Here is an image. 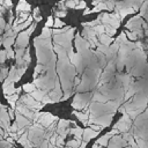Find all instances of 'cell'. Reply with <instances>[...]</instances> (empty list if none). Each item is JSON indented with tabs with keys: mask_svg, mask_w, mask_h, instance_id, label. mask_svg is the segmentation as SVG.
<instances>
[{
	"mask_svg": "<svg viewBox=\"0 0 148 148\" xmlns=\"http://www.w3.org/2000/svg\"><path fill=\"white\" fill-rule=\"evenodd\" d=\"M56 119H57V117H54V116H52V114H50V113H44V114L38 119V121H39V124H42L43 126L47 127V126H50Z\"/></svg>",
	"mask_w": 148,
	"mask_h": 148,
	"instance_id": "6da1fadb",
	"label": "cell"
},
{
	"mask_svg": "<svg viewBox=\"0 0 148 148\" xmlns=\"http://www.w3.org/2000/svg\"><path fill=\"white\" fill-rule=\"evenodd\" d=\"M99 132H96V131H94L92 128H86V130H83V140L84 141H87V142H89L92 138H95V136H97V134H98Z\"/></svg>",
	"mask_w": 148,
	"mask_h": 148,
	"instance_id": "7a4b0ae2",
	"label": "cell"
},
{
	"mask_svg": "<svg viewBox=\"0 0 148 148\" xmlns=\"http://www.w3.org/2000/svg\"><path fill=\"white\" fill-rule=\"evenodd\" d=\"M16 123H17L18 127H20V128H22V127H24V126L29 125L30 120H29V118H27L25 116H22V113L16 112Z\"/></svg>",
	"mask_w": 148,
	"mask_h": 148,
	"instance_id": "3957f363",
	"label": "cell"
},
{
	"mask_svg": "<svg viewBox=\"0 0 148 148\" xmlns=\"http://www.w3.org/2000/svg\"><path fill=\"white\" fill-rule=\"evenodd\" d=\"M47 92L43 89V90H34V91H31L30 92V95L35 98V99H37V101H42L43 99V97L46 95Z\"/></svg>",
	"mask_w": 148,
	"mask_h": 148,
	"instance_id": "277c9868",
	"label": "cell"
},
{
	"mask_svg": "<svg viewBox=\"0 0 148 148\" xmlns=\"http://www.w3.org/2000/svg\"><path fill=\"white\" fill-rule=\"evenodd\" d=\"M69 134L74 135V139L80 140V139H81V136L83 135V130H82L81 127H75V128L69 130Z\"/></svg>",
	"mask_w": 148,
	"mask_h": 148,
	"instance_id": "5b68a950",
	"label": "cell"
},
{
	"mask_svg": "<svg viewBox=\"0 0 148 148\" xmlns=\"http://www.w3.org/2000/svg\"><path fill=\"white\" fill-rule=\"evenodd\" d=\"M5 97H6V99L9 102L10 106L14 109V108H15V105H16V102H17V99H18V94H16V92H15V95L13 94V96H10V95H6Z\"/></svg>",
	"mask_w": 148,
	"mask_h": 148,
	"instance_id": "8992f818",
	"label": "cell"
},
{
	"mask_svg": "<svg viewBox=\"0 0 148 148\" xmlns=\"http://www.w3.org/2000/svg\"><path fill=\"white\" fill-rule=\"evenodd\" d=\"M73 114L79 119V120H81L83 124H88L87 123V119H88V113H81V112H76V111H74L73 112Z\"/></svg>",
	"mask_w": 148,
	"mask_h": 148,
	"instance_id": "52a82bcc",
	"label": "cell"
},
{
	"mask_svg": "<svg viewBox=\"0 0 148 148\" xmlns=\"http://www.w3.org/2000/svg\"><path fill=\"white\" fill-rule=\"evenodd\" d=\"M22 89H23L25 92L30 94L31 91H34V90L36 89V86H35V83H34V82H32V83H25V84H23V86H22Z\"/></svg>",
	"mask_w": 148,
	"mask_h": 148,
	"instance_id": "ba28073f",
	"label": "cell"
},
{
	"mask_svg": "<svg viewBox=\"0 0 148 148\" xmlns=\"http://www.w3.org/2000/svg\"><path fill=\"white\" fill-rule=\"evenodd\" d=\"M99 40L102 42V44L109 46V44L112 42V38H111L110 36H108V35H103V34H102V35L99 36Z\"/></svg>",
	"mask_w": 148,
	"mask_h": 148,
	"instance_id": "9c48e42d",
	"label": "cell"
},
{
	"mask_svg": "<svg viewBox=\"0 0 148 148\" xmlns=\"http://www.w3.org/2000/svg\"><path fill=\"white\" fill-rule=\"evenodd\" d=\"M29 9H30V6L25 2V0H21L20 1V5L17 6V10H24V12H27Z\"/></svg>",
	"mask_w": 148,
	"mask_h": 148,
	"instance_id": "30bf717a",
	"label": "cell"
},
{
	"mask_svg": "<svg viewBox=\"0 0 148 148\" xmlns=\"http://www.w3.org/2000/svg\"><path fill=\"white\" fill-rule=\"evenodd\" d=\"M80 145H81V140H76V139L69 140V141L67 142V146H68L69 148H79Z\"/></svg>",
	"mask_w": 148,
	"mask_h": 148,
	"instance_id": "8fae6325",
	"label": "cell"
},
{
	"mask_svg": "<svg viewBox=\"0 0 148 148\" xmlns=\"http://www.w3.org/2000/svg\"><path fill=\"white\" fill-rule=\"evenodd\" d=\"M13 43H14V36H10V37L5 38L3 44H5V47H6V49H9V47H10V45H12Z\"/></svg>",
	"mask_w": 148,
	"mask_h": 148,
	"instance_id": "7c38bea8",
	"label": "cell"
},
{
	"mask_svg": "<svg viewBox=\"0 0 148 148\" xmlns=\"http://www.w3.org/2000/svg\"><path fill=\"white\" fill-rule=\"evenodd\" d=\"M68 125H69V121H68V120H65V119H60V120H59V124H58V130H61V128H66Z\"/></svg>",
	"mask_w": 148,
	"mask_h": 148,
	"instance_id": "4fadbf2b",
	"label": "cell"
},
{
	"mask_svg": "<svg viewBox=\"0 0 148 148\" xmlns=\"http://www.w3.org/2000/svg\"><path fill=\"white\" fill-rule=\"evenodd\" d=\"M94 98L97 101V102H106V97L105 96H103V95H101L99 92H96L95 95H94Z\"/></svg>",
	"mask_w": 148,
	"mask_h": 148,
	"instance_id": "5bb4252c",
	"label": "cell"
},
{
	"mask_svg": "<svg viewBox=\"0 0 148 148\" xmlns=\"http://www.w3.org/2000/svg\"><path fill=\"white\" fill-rule=\"evenodd\" d=\"M105 32L109 35V36H112L113 34H116V28L111 27V25H105Z\"/></svg>",
	"mask_w": 148,
	"mask_h": 148,
	"instance_id": "9a60e30c",
	"label": "cell"
},
{
	"mask_svg": "<svg viewBox=\"0 0 148 148\" xmlns=\"http://www.w3.org/2000/svg\"><path fill=\"white\" fill-rule=\"evenodd\" d=\"M89 127L92 128V130L96 131V132H101L102 128H103V127H102L101 125H98V124H95V125H94V124H89Z\"/></svg>",
	"mask_w": 148,
	"mask_h": 148,
	"instance_id": "2e32d148",
	"label": "cell"
},
{
	"mask_svg": "<svg viewBox=\"0 0 148 148\" xmlns=\"http://www.w3.org/2000/svg\"><path fill=\"white\" fill-rule=\"evenodd\" d=\"M133 12H134V9H132V8H130V9H123V10L120 12V13H121V16H120V17L123 18V17H125L128 13H133Z\"/></svg>",
	"mask_w": 148,
	"mask_h": 148,
	"instance_id": "e0dca14e",
	"label": "cell"
},
{
	"mask_svg": "<svg viewBox=\"0 0 148 148\" xmlns=\"http://www.w3.org/2000/svg\"><path fill=\"white\" fill-rule=\"evenodd\" d=\"M7 57V51H1L0 52V62H3Z\"/></svg>",
	"mask_w": 148,
	"mask_h": 148,
	"instance_id": "ac0fdd59",
	"label": "cell"
},
{
	"mask_svg": "<svg viewBox=\"0 0 148 148\" xmlns=\"http://www.w3.org/2000/svg\"><path fill=\"white\" fill-rule=\"evenodd\" d=\"M54 27H56V28H60V27H64V22H61L59 18H57V20L54 21Z\"/></svg>",
	"mask_w": 148,
	"mask_h": 148,
	"instance_id": "d6986e66",
	"label": "cell"
},
{
	"mask_svg": "<svg viewBox=\"0 0 148 148\" xmlns=\"http://www.w3.org/2000/svg\"><path fill=\"white\" fill-rule=\"evenodd\" d=\"M7 57H9V58H14L15 57V53H14V51L10 47L7 49Z\"/></svg>",
	"mask_w": 148,
	"mask_h": 148,
	"instance_id": "ffe728a7",
	"label": "cell"
},
{
	"mask_svg": "<svg viewBox=\"0 0 148 148\" xmlns=\"http://www.w3.org/2000/svg\"><path fill=\"white\" fill-rule=\"evenodd\" d=\"M17 128H20V127H18L17 123L15 121V123H13V125H12V127H10V132H17Z\"/></svg>",
	"mask_w": 148,
	"mask_h": 148,
	"instance_id": "44dd1931",
	"label": "cell"
},
{
	"mask_svg": "<svg viewBox=\"0 0 148 148\" xmlns=\"http://www.w3.org/2000/svg\"><path fill=\"white\" fill-rule=\"evenodd\" d=\"M52 25H54V20H53L52 17H49V18H47V23H46V27L49 28V27H52Z\"/></svg>",
	"mask_w": 148,
	"mask_h": 148,
	"instance_id": "7402d4cb",
	"label": "cell"
},
{
	"mask_svg": "<svg viewBox=\"0 0 148 148\" xmlns=\"http://www.w3.org/2000/svg\"><path fill=\"white\" fill-rule=\"evenodd\" d=\"M8 113H9V117H10V119H13V118H14V112H13V108H12V109H8Z\"/></svg>",
	"mask_w": 148,
	"mask_h": 148,
	"instance_id": "603a6c76",
	"label": "cell"
},
{
	"mask_svg": "<svg viewBox=\"0 0 148 148\" xmlns=\"http://www.w3.org/2000/svg\"><path fill=\"white\" fill-rule=\"evenodd\" d=\"M86 146H87V141H81V145H80V147L79 148H86Z\"/></svg>",
	"mask_w": 148,
	"mask_h": 148,
	"instance_id": "cb8c5ba5",
	"label": "cell"
},
{
	"mask_svg": "<svg viewBox=\"0 0 148 148\" xmlns=\"http://www.w3.org/2000/svg\"><path fill=\"white\" fill-rule=\"evenodd\" d=\"M102 147H103V146H102V145H99L98 142H96V143L92 146V148H102Z\"/></svg>",
	"mask_w": 148,
	"mask_h": 148,
	"instance_id": "d4e9b609",
	"label": "cell"
}]
</instances>
